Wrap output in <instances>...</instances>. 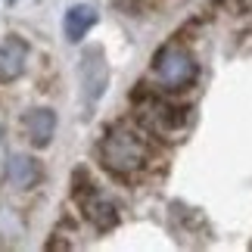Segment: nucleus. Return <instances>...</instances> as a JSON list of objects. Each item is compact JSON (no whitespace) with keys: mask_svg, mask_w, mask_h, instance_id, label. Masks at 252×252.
Listing matches in <instances>:
<instances>
[{"mask_svg":"<svg viewBox=\"0 0 252 252\" xmlns=\"http://www.w3.org/2000/svg\"><path fill=\"white\" fill-rule=\"evenodd\" d=\"M100 162L115 178H131L147 168L150 162V140L147 134L131 125H115L100 140Z\"/></svg>","mask_w":252,"mask_h":252,"instance_id":"1","label":"nucleus"},{"mask_svg":"<svg viewBox=\"0 0 252 252\" xmlns=\"http://www.w3.org/2000/svg\"><path fill=\"white\" fill-rule=\"evenodd\" d=\"M134 106H137V122L147 128L150 134H159L165 140H178V134L187 128L190 115L184 106L171 103L168 96H162L156 91H150L147 84H140V91L131 94Z\"/></svg>","mask_w":252,"mask_h":252,"instance_id":"2","label":"nucleus"},{"mask_svg":"<svg viewBox=\"0 0 252 252\" xmlns=\"http://www.w3.org/2000/svg\"><path fill=\"white\" fill-rule=\"evenodd\" d=\"M196 75H199L196 56L178 41L159 47L153 56V78L159 81L162 91H187L196 81Z\"/></svg>","mask_w":252,"mask_h":252,"instance_id":"3","label":"nucleus"},{"mask_svg":"<svg viewBox=\"0 0 252 252\" xmlns=\"http://www.w3.org/2000/svg\"><path fill=\"white\" fill-rule=\"evenodd\" d=\"M75 199H78L84 218L91 221L96 230H112L119 224V209H115V202L96 190V184L87 178V171H75Z\"/></svg>","mask_w":252,"mask_h":252,"instance_id":"4","label":"nucleus"},{"mask_svg":"<svg viewBox=\"0 0 252 252\" xmlns=\"http://www.w3.org/2000/svg\"><path fill=\"white\" fill-rule=\"evenodd\" d=\"M81 84H84L87 103H96L103 96L106 84H109V65H106L100 47H91V50L81 56Z\"/></svg>","mask_w":252,"mask_h":252,"instance_id":"5","label":"nucleus"},{"mask_svg":"<svg viewBox=\"0 0 252 252\" xmlns=\"http://www.w3.org/2000/svg\"><path fill=\"white\" fill-rule=\"evenodd\" d=\"M25 63H28V44L22 37H6L0 44V81L3 84L16 81L25 72Z\"/></svg>","mask_w":252,"mask_h":252,"instance_id":"6","label":"nucleus"},{"mask_svg":"<svg viewBox=\"0 0 252 252\" xmlns=\"http://www.w3.org/2000/svg\"><path fill=\"white\" fill-rule=\"evenodd\" d=\"M25 128H28V140H32L37 150L50 147V140L56 134V115H53V109H32L28 119H25Z\"/></svg>","mask_w":252,"mask_h":252,"instance_id":"7","label":"nucleus"},{"mask_svg":"<svg viewBox=\"0 0 252 252\" xmlns=\"http://www.w3.org/2000/svg\"><path fill=\"white\" fill-rule=\"evenodd\" d=\"M94 25H96V9H94V6H87V3L72 6L69 13H65V22H63L65 37H69L72 44H81Z\"/></svg>","mask_w":252,"mask_h":252,"instance_id":"8","label":"nucleus"},{"mask_svg":"<svg viewBox=\"0 0 252 252\" xmlns=\"http://www.w3.org/2000/svg\"><path fill=\"white\" fill-rule=\"evenodd\" d=\"M6 178L13 187L19 190H28V187H34L37 178H41V168H37V162L32 156H13L6 162Z\"/></svg>","mask_w":252,"mask_h":252,"instance_id":"9","label":"nucleus"}]
</instances>
